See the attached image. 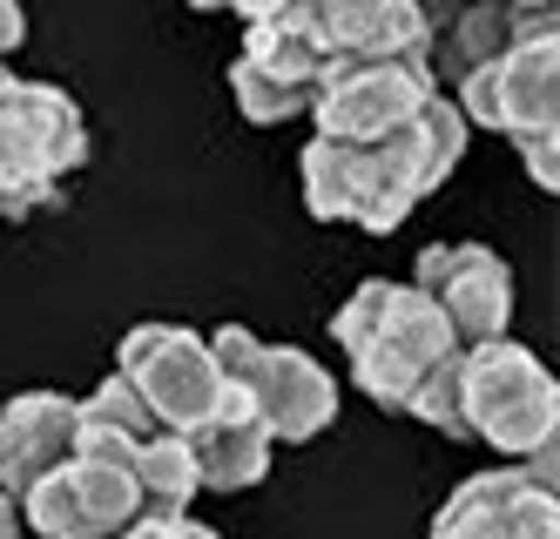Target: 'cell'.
I'll return each mask as SVG.
<instances>
[{
  "mask_svg": "<svg viewBox=\"0 0 560 539\" xmlns=\"http://www.w3.org/2000/svg\"><path fill=\"white\" fill-rule=\"evenodd\" d=\"M466 136H472L466 115L446 95H432L412 129H398L385 142H325V136H311L304 155H298L304 210L317 223H358L372 236H392L439 183L459 169Z\"/></svg>",
  "mask_w": 560,
  "mask_h": 539,
  "instance_id": "obj_1",
  "label": "cell"
},
{
  "mask_svg": "<svg viewBox=\"0 0 560 539\" xmlns=\"http://www.w3.org/2000/svg\"><path fill=\"white\" fill-rule=\"evenodd\" d=\"M331 338L351 358V385L378 411H406V419H412L419 385L459 358V338L446 330V317L412 283H392V277H372L351 290L345 310L331 317Z\"/></svg>",
  "mask_w": 560,
  "mask_h": 539,
  "instance_id": "obj_2",
  "label": "cell"
},
{
  "mask_svg": "<svg viewBox=\"0 0 560 539\" xmlns=\"http://www.w3.org/2000/svg\"><path fill=\"white\" fill-rule=\"evenodd\" d=\"M14 513H21V532H42V539H122L142 519V500H136V438L82 419V405H74V452H68V466L48 472L42 485H27L14 500Z\"/></svg>",
  "mask_w": 560,
  "mask_h": 539,
  "instance_id": "obj_3",
  "label": "cell"
},
{
  "mask_svg": "<svg viewBox=\"0 0 560 539\" xmlns=\"http://www.w3.org/2000/svg\"><path fill=\"white\" fill-rule=\"evenodd\" d=\"M89 162V121L55 81L8 74L0 89V216H34L61 202V176Z\"/></svg>",
  "mask_w": 560,
  "mask_h": 539,
  "instance_id": "obj_4",
  "label": "cell"
},
{
  "mask_svg": "<svg viewBox=\"0 0 560 539\" xmlns=\"http://www.w3.org/2000/svg\"><path fill=\"white\" fill-rule=\"evenodd\" d=\"M459 425L466 438H487L506 459H534V452L553 445L560 425V391H553V371L527 351V344H479L459 358Z\"/></svg>",
  "mask_w": 560,
  "mask_h": 539,
  "instance_id": "obj_5",
  "label": "cell"
},
{
  "mask_svg": "<svg viewBox=\"0 0 560 539\" xmlns=\"http://www.w3.org/2000/svg\"><path fill=\"white\" fill-rule=\"evenodd\" d=\"M210 358L223 371V385H236L250 398V411L264 419L270 445H304V438H317L338 419L331 371L311 351H298V344H264L244 324H223V330H210Z\"/></svg>",
  "mask_w": 560,
  "mask_h": 539,
  "instance_id": "obj_6",
  "label": "cell"
},
{
  "mask_svg": "<svg viewBox=\"0 0 560 539\" xmlns=\"http://www.w3.org/2000/svg\"><path fill=\"white\" fill-rule=\"evenodd\" d=\"M115 378L142 398V411L170 438H196L230 405V385L210 358V338L189 324H136L122 338V351H115Z\"/></svg>",
  "mask_w": 560,
  "mask_h": 539,
  "instance_id": "obj_7",
  "label": "cell"
},
{
  "mask_svg": "<svg viewBox=\"0 0 560 539\" xmlns=\"http://www.w3.org/2000/svg\"><path fill=\"white\" fill-rule=\"evenodd\" d=\"M446 102L466 115V129H493L513 149L560 142V27L520 40V48L500 55L493 68L466 74Z\"/></svg>",
  "mask_w": 560,
  "mask_h": 539,
  "instance_id": "obj_8",
  "label": "cell"
},
{
  "mask_svg": "<svg viewBox=\"0 0 560 539\" xmlns=\"http://www.w3.org/2000/svg\"><path fill=\"white\" fill-rule=\"evenodd\" d=\"M412 290L446 317L459 351L513 338V270L487 243H432V250H419Z\"/></svg>",
  "mask_w": 560,
  "mask_h": 539,
  "instance_id": "obj_9",
  "label": "cell"
},
{
  "mask_svg": "<svg viewBox=\"0 0 560 539\" xmlns=\"http://www.w3.org/2000/svg\"><path fill=\"white\" fill-rule=\"evenodd\" d=\"M425 61H378V68H331L311 95V121L325 142H385L412 129L432 102Z\"/></svg>",
  "mask_w": 560,
  "mask_h": 539,
  "instance_id": "obj_10",
  "label": "cell"
},
{
  "mask_svg": "<svg viewBox=\"0 0 560 539\" xmlns=\"http://www.w3.org/2000/svg\"><path fill=\"white\" fill-rule=\"evenodd\" d=\"M432 539H560V500L520 466L472 472L432 513Z\"/></svg>",
  "mask_w": 560,
  "mask_h": 539,
  "instance_id": "obj_11",
  "label": "cell"
},
{
  "mask_svg": "<svg viewBox=\"0 0 560 539\" xmlns=\"http://www.w3.org/2000/svg\"><path fill=\"white\" fill-rule=\"evenodd\" d=\"M553 8H425V74L439 95H453L466 74L493 68L520 40L553 34Z\"/></svg>",
  "mask_w": 560,
  "mask_h": 539,
  "instance_id": "obj_12",
  "label": "cell"
},
{
  "mask_svg": "<svg viewBox=\"0 0 560 539\" xmlns=\"http://www.w3.org/2000/svg\"><path fill=\"white\" fill-rule=\"evenodd\" d=\"M311 27L331 68L425 61V8L412 0H311Z\"/></svg>",
  "mask_w": 560,
  "mask_h": 539,
  "instance_id": "obj_13",
  "label": "cell"
},
{
  "mask_svg": "<svg viewBox=\"0 0 560 539\" xmlns=\"http://www.w3.org/2000/svg\"><path fill=\"white\" fill-rule=\"evenodd\" d=\"M74 452V398L61 391H21L0 405V500H21L27 485L68 466Z\"/></svg>",
  "mask_w": 560,
  "mask_h": 539,
  "instance_id": "obj_14",
  "label": "cell"
},
{
  "mask_svg": "<svg viewBox=\"0 0 560 539\" xmlns=\"http://www.w3.org/2000/svg\"><path fill=\"white\" fill-rule=\"evenodd\" d=\"M244 14V68H257L277 89H298L317 95V81L331 74L325 48H317V27H311V0H250Z\"/></svg>",
  "mask_w": 560,
  "mask_h": 539,
  "instance_id": "obj_15",
  "label": "cell"
},
{
  "mask_svg": "<svg viewBox=\"0 0 560 539\" xmlns=\"http://www.w3.org/2000/svg\"><path fill=\"white\" fill-rule=\"evenodd\" d=\"M189 452H196V479L210 492H244L270 472V432L236 385H230V405L217 411V425H203L189 438Z\"/></svg>",
  "mask_w": 560,
  "mask_h": 539,
  "instance_id": "obj_16",
  "label": "cell"
},
{
  "mask_svg": "<svg viewBox=\"0 0 560 539\" xmlns=\"http://www.w3.org/2000/svg\"><path fill=\"white\" fill-rule=\"evenodd\" d=\"M196 492H203V479H196L189 438L155 432L149 445H136V500H142V519H183Z\"/></svg>",
  "mask_w": 560,
  "mask_h": 539,
  "instance_id": "obj_17",
  "label": "cell"
},
{
  "mask_svg": "<svg viewBox=\"0 0 560 539\" xmlns=\"http://www.w3.org/2000/svg\"><path fill=\"white\" fill-rule=\"evenodd\" d=\"M230 95H236V108H244V121H257V129H277V121H291V115H311V95L277 89V81H264L244 61H230Z\"/></svg>",
  "mask_w": 560,
  "mask_h": 539,
  "instance_id": "obj_18",
  "label": "cell"
},
{
  "mask_svg": "<svg viewBox=\"0 0 560 539\" xmlns=\"http://www.w3.org/2000/svg\"><path fill=\"white\" fill-rule=\"evenodd\" d=\"M459 358L446 371H432V378L419 385V398H412V419L432 425V432H446V438H466V425H459Z\"/></svg>",
  "mask_w": 560,
  "mask_h": 539,
  "instance_id": "obj_19",
  "label": "cell"
},
{
  "mask_svg": "<svg viewBox=\"0 0 560 539\" xmlns=\"http://www.w3.org/2000/svg\"><path fill=\"white\" fill-rule=\"evenodd\" d=\"M122 539H217V532H210L203 519H189V513H183V519H136Z\"/></svg>",
  "mask_w": 560,
  "mask_h": 539,
  "instance_id": "obj_20",
  "label": "cell"
},
{
  "mask_svg": "<svg viewBox=\"0 0 560 539\" xmlns=\"http://www.w3.org/2000/svg\"><path fill=\"white\" fill-rule=\"evenodd\" d=\"M27 40V14L14 8V0H0V68H8V55Z\"/></svg>",
  "mask_w": 560,
  "mask_h": 539,
  "instance_id": "obj_21",
  "label": "cell"
},
{
  "mask_svg": "<svg viewBox=\"0 0 560 539\" xmlns=\"http://www.w3.org/2000/svg\"><path fill=\"white\" fill-rule=\"evenodd\" d=\"M0 539H21V513H14V500H0Z\"/></svg>",
  "mask_w": 560,
  "mask_h": 539,
  "instance_id": "obj_22",
  "label": "cell"
}]
</instances>
